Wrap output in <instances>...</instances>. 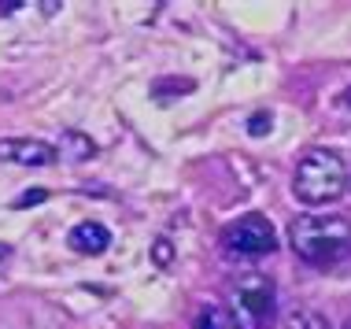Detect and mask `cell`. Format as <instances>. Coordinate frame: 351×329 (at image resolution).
Listing matches in <instances>:
<instances>
[{"mask_svg": "<svg viewBox=\"0 0 351 329\" xmlns=\"http://www.w3.org/2000/svg\"><path fill=\"white\" fill-rule=\"evenodd\" d=\"M289 244L311 267H333L351 252V222L340 215H300L289 226Z\"/></svg>", "mask_w": 351, "mask_h": 329, "instance_id": "1", "label": "cell"}, {"mask_svg": "<svg viewBox=\"0 0 351 329\" xmlns=\"http://www.w3.org/2000/svg\"><path fill=\"white\" fill-rule=\"evenodd\" d=\"M348 189V167L333 148H311L300 159L296 174H292V193L300 196V204L307 208H322V204L340 200V193Z\"/></svg>", "mask_w": 351, "mask_h": 329, "instance_id": "2", "label": "cell"}, {"mask_svg": "<svg viewBox=\"0 0 351 329\" xmlns=\"http://www.w3.org/2000/svg\"><path fill=\"white\" fill-rule=\"evenodd\" d=\"M226 315L233 318L237 329H267L274 322V307H278V289L267 274L252 270L241 274L226 293Z\"/></svg>", "mask_w": 351, "mask_h": 329, "instance_id": "3", "label": "cell"}, {"mask_svg": "<svg viewBox=\"0 0 351 329\" xmlns=\"http://www.w3.org/2000/svg\"><path fill=\"white\" fill-rule=\"evenodd\" d=\"M274 248H278V233L263 215H244L222 230V252L230 259H259L270 256Z\"/></svg>", "mask_w": 351, "mask_h": 329, "instance_id": "4", "label": "cell"}, {"mask_svg": "<svg viewBox=\"0 0 351 329\" xmlns=\"http://www.w3.org/2000/svg\"><path fill=\"white\" fill-rule=\"evenodd\" d=\"M0 163H15V167H52L56 163V148L34 137H4L0 141Z\"/></svg>", "mask_w": 351, "mask_h": 329, "instance_id": "5", "label": "cell"}, {"mask_svg": "<svg viewBox=\"0 0 351 329\" xmlns=\"http://www.w3.org/2000/svg\"><path fill=\"white\" fill-rule=\"evenodd\" d=\"M71 248L74 252H82V256H104L108 252V244H111V233H108V226L104 222H78L71 230Z\"/></svg>", "mask_w": 351, "mask_h": 329, "instance_id": "6", "label": "cell"}, {"mask_svg": "<svg viewBox=\"0 0 351 329\" xmlns=\"http://www.w3.org/2000/svg\"><path fill=\"white\" fill-rule=\"evenodd\" d=\"M56 152H60V156H67L71 163H82V159H89L93 152H97V145H93L89 137H82V134H74V130H67Z\"/></svg>", "mask_w": 351, "mask_h": 329, "instance_id": "7", "label": "cell"}, {"mask_svg": "<svg viewBox=\"0 0 351 329\" xmlns=\"http://www.w3.org/2000/svg\"><path fill=\"white\" fill-rule=\"evenodd\" d=\"M193 329H237L233 318L226 315V307H204L200 315H196Z\"/></svg>", "mask_w": 351, "mask_h": 329, "instance_id": "8", "label": "cell"}, {"mask_svg": "<svg viewBox=\"0 0 351 329\" xmlns=\"http://www.w3.org/2000/svg\"><path fill=\"white\" fill-rule=\"evenodd\" d=\"M270 126H274V119L267 115V111H259V115H252V122H248V134L252 137H263Z\"/></svg>", "mask_w": 351, "mask_h": 329, "instance_id": "9", "label": "cell"}, {"mask_svg": "<svg viewBox=\"0 0 351 329\" xmlns=\"http://www.w3.org/2000/svg\"><path fill=\"white\" fill-rule=\"evenodd\" d=\"M156 263H159V267H167V263H170V241H156Z\"/></svg>", "mask_w": 351, "mask_h": 329, "instance_id": "10", "label": "cell"}, {"mask_svg": "<svg viewBox=\"0 0 351 329\" xmlns=\"http://www.w3.org/2000/svg\"><path fill=\"white\" fill-rule=\"evenodd\" d=\"M19 8H26L23 0H8V4H0V15H12V12H19Z\"/></svg>", "mask_w": 351, "mask_h": 329, "instance_id": "11", "label": "cell"}, {"mask_svg": "<svg viewBox=\"0 0 351 329\" xmlns=\"http://www.w3.org/2000/svg\"><path fill=\"white\" fill-rule=\"evenodd\" d=\"M37 200H45V193H26L19 204H37Z\"/></svg>", "mask_w": 351, "mask_h": 329, "instance_id": "12", "label": "cell"}, {"mask_svg": "<svg viewBox=\"0 0 351 329\" xmlns=\"http://www.w3.org/2000/svg\"><path fill=\"white\" fill-rule=\"evenodd\" d=\"M340 104H344V108H351V89L344 93V100H340Z\"/></svg>", "mask_w": 351, "mask_h": 329, "instance_id": "13", "label": "cell"}, {"mask_svg": "<svg viewBox=\"0 0 351 329\" xmlns=\"http://www.w3.org/2000/svg\"><path fill=\"white\" fill-rule=\"evenodd\" d=\"M8 259V244H0V263H4Z\"/></svg>", "mask_w": 351, "mask_h": 329, "instance_id": "14", "label": "cell"}, {"mask_svg": "<svg viewBox=\"0 0 351 329\" xmlns=\"http://www.w3.org/2000/svg\"><path fill=\"white\" fill-rule=\"evenodd\" d=\"M344 329H351V318H348V322H344Z\"/></svg>", "mask_w": 351, "mask_h": 329, "instance_id": "15", "label": "cell"}]
</instances>
